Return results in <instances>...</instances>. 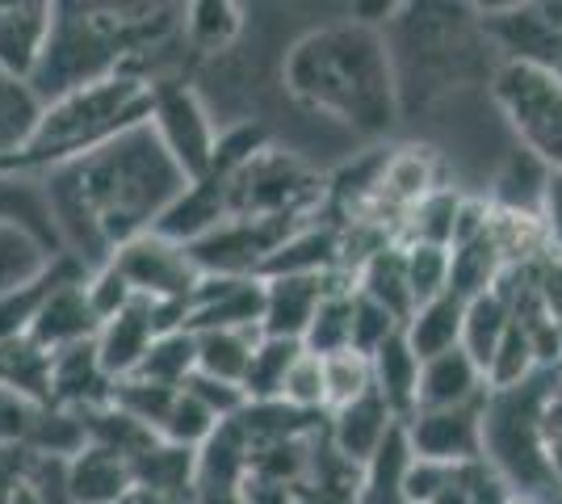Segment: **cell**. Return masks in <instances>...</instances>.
Masks as SVG:
<instances>
[{
  "label": "cell",
  "mask_w": 562,
  "mask_h": 504,
  "mask_svg": "<svg viewBox=\"0 0 562 504\" xmlns=\"http://www.w3.org/2000/svg\"><path fill=\"white\" fill-rule=\"evenodd\" d=\"M357 290L366 299H374L378 307L395 315L398 324H407L416 315V290H412V278H407V261H403V244H386L378 248L370 261L357 269Z\"/></svg>",
  "instance_id": "cell-26"
},
{
  "label": "cell",
  "mask_w": 562,
  "mask_h": 504,
  "mask_svg": "<svg viewBox=\"0 0 562 504\" xmlns=\"http://www.w3.org/2000/svg\"><path fill=\"white\" fill-rule=\"evenodd\" d=\"M303 227L306 215H232L211 236L189 244V257L202 278H265L281 244Z\"/></svg>",
  "instance_id": "cell-6"
},
{
  "label": "cell",
  "mask_w": 562,
  "mask_h": 504,
  "mask_svg": "<svg viewBox=\"0 0 562 504\" xmlns=\"http://www.w3.org/2000/svg\"><path fill=\"white\" fill-rule=\"evenodd\" d=\"M50 374H55V354L43 345H34L30 336L22 340H4L0 345V387L18 391L22 400L47 408L50 404Z\"/></svg>",
  "instance_id": "cell-29"
},
{
  "label": "cell",
  "mask_w": 562,
  "mask_h": 504,
  "mask_svg": "<svg viewBox=\"0 0 562 504\" xmlns=\"http://www.w3.org/2000/svg\"><path fill=\"white\" fill-rule=\"evenodd\" d=\"M352 303H357V282H340L331 287V294L324 299V307L315 312V324L306 333L303 349L315 358H336L352 349Z\"/></svg>",
  "instance_id": "cell-35"
},
{
  "label": "cell",
  "mask_w": 562,
  "mask_h": 504,
  "mask_svg": "<svg viewBox=\"0 0 562 504\" xmlns=\"http://www.w3.org/2000/svg\"><path fill=\"white\" fill-rule=\"evenodd\" d=\"M193 374H198V336L189 333V328H181V333L156 336V345L147 349V358H143V366L131 379L186 391V383Z\"/></svg>",
  "instance_id": "cell-33"
},
{
  "label": "cell",
  "mask_w": 562,
  "mask_h": 504,
  "mask_svg": "<svg viewBox=\"0 0 562 504\" xmlns=\"http://www.w3.org/2000/svg\"><path fill=\"white\" fill-rule=\"evenodd\" d=\"M34 455L25 446H0V504H13L30 480Z\"/></svg>",
  "instance_id": "cell-48"
},
{
  "label": "cell",
  "mask_w": 562,
  "mask_h": 504,
  "mask_svg": "<svg viewBox=\"0 0 562 504\" xmlns=\"http://www.w3.org/2000/svg\"><path fill=\"white\" fill-rule=\"evenodd\" d=\"M198 336V374L218 383L244 387L248 366L257 358V345L265 333H193Z\"/></svg>",
  "instance_id": "cell-32"
},
{
  "label": "cell",
  "mask_w": 562,
  "mask_h": 504,
  "mask_svg": "<svg viewBox=\"0 0 562 504\" xmlns=\"http://www.w3.org/2000/svg\"><path fill=\"white\" fill-rule=\"evenodd\" d=\"M546 450H550V467H554V480L562 488V437H546Z\"/></svg>",
  "instance_id": "cell-50"
},
{
  "label": "cell",
  "mask_w": 562,
  "mask_h": 504,
  "mask_svg": "<svg viewBox=\"0 0 562 504\" xmlns=\"http://www.w3.org/2000/svg\"><path fill=\"white\" fill-rule=\"evenodd\" d=\"M232 215V181L227 177H202V181H189V190L168 206V215L160 219L156 232L189 248L202 236H211L214 227H223Z\"/></svg>",
  "instance_id": "cell-18"
},
{
  "label": "cell",
  "mask_w": 562,
  "mask_h": 504,
  "mask_svg": "<svg viewBox=\"0 0 562 504\" xmlns=\"http://www.w3.org/2000/svg\"><path fill=\"white\" fill-rule=\"evenodd\" d=\"M265 278H202L189 299V333H260Z\"/></svg>",
  "instance_id": "cell-10"
},
{
  "label": "cell",
  "mask_w": 562,
  "mask_h": 504,
  "mask_svg": "<svg viewBox=\"0 0 562 504\" xmlns=\"http://www.w3.org/2000/svg\"><path fill=\"white\" fill-rule=\"evenodd\" d=\"M324 370H328V412L349 408L361 395L374 391V366L366 354H336V358H324Z\"/></svg>",
  "instance_id": "cell-42"
},
{
  "label": "cell",
  "mask_w": 562,
  "mask_h": 504,
  "mask_svg": "<svg viewBox=\"0 0 562 504\" xmlns=\"http://www.w3.org/2000/svg\"><path fill=\"white\" fill-rule=\"evenodd\" d=\"M541 227H546L550 253H559L562 257V172H550V181H546V198H541Z\"/></svg>",
  "instance_id": "cell-49"
},
{
  "label": "cell",
  "mask_w": 562,
  "mask_h": 504,
  "mask_svg": "<svg viewBox=\"0 0 562 504\" xmlns=\"http://www.w3.org/2000/svg\"><path fill=\"white\" fill-rule=\"evenodd\" d=\"M412 471H416V450L407 425H395L391 437L378 446V455L361 467L352 504H412Z\"/></svg>",
  "instance_id": "cell-20"
},
{
  "label": "cell",
  "mask_w": 562,
  "mask_h": 504,
  "mask_svg": "<svg viewBox=\"0 0 562 504\" xmlns=\"http://www.w3.org/2000/svg\"><path fill=\"white\" fill-rule=\"evenodd\" d=\"M117 273L126 278V287L135 290V299L147 303H186L193 290L202 287V269L193 265L186 244L168 240L160 232H147L139 240L114 253Z\"/></svg>",
  "instance_id": "cell-9"
},
{
  "label": "cell",
  "mask_w": 562,
  "mask_h": 504,
  "mask_svg": "<svg viewBox=\"0 0 562 504\" xmlns=\"http://www.w3.org/2000/svg\"><path fill=\"white\" fill-rule=\"evenodd\" d=\"M462 202L453 190H437L420 198L407 215L398 219V244H432V248H453L458 236V215H462Z\"/></svg>",
  "instance_id": "cell-31"
},
{
  "label": "cell",
  "mask_w": 562,
  "mask_h": 504,
  "mask_svg": "<svg viewBox=\"0 0 562 504\" xmlns=\"http://www.w3.org/2000/svg\"><path fill=\"white\" fill-rule=\"evenodd\" d=\"M177 395H181V391L143 383V379H122V383L114 387L117 408L126 412V416H135L139 425H147L156 437H160V425H165V416L172 412V404H177Z\"/></svg>",
  "instance_id": "cell-43"
},
{
  "label": "cell",
  "mask_w": 562,
  "mask_h": 504,
  "mask_svg": "<svg viewBox=\"0 0 562 504\" xmlns=\"http://www.w3.org/2000/svg\"><path fill=\"white\" fill-rule=\"evenodd\" d=\"M50 261H55V253L43 240H34L22 227H0V299L30 287L34 278H43Z\"/></svg>",
  "instance_id": "cell-37"
},
{
  "label": "cell",
  "mask_w": 562,
  "mask_h": 504,
  "mask_svg": "<svg viewBox=\"0 0 562 504\" xmlns=\"http://www.w3.org/2000/svg\"><path fill=\"white\" fill-rule=\"evenodd\" d=\"M559 345H562V320H559Z\"/></svg>",
  "instance_id": "cell-52"
},
{
  "label": "cell",
  "mask_w": 562,
  "mask_h": 504,
  "mask_svg": "<svg viewBox=\"0 0 562 504\" xmlns=\"http://www.w3.org/2000/svg\"><path fill=\"white\" fill-rule=\"evenodd\" d=\"M244 30V9L239 4H186V38L189 51H202V55H218L239 38Z\"/></svg>",
  "instance_id": "cell-39"
},
{
  "label": "cell",
  "mask_w": 562,
  "mask_h": 504,
  "mask_svg": "<svg viewBox=\"0 0 562 504\" xmlns=\"http://www.w3.org/2000/svg\"><path fill=\"white\" fill-rule=\"evenodd\" d=\"M299 358H303V345H299V340L260 336L257 358H252L248 379H244L248 404H278L281 391H285V379H290V370H294V361Z\"/></svg>",
  "instance_id": "cell-36"
},
{
  "label": "cell",
  "mask_w": 562,
  "mask_h": 504,
  "mask_svg": "<svg viewBox=\"0 0 562 504\" xmlns=\"http://www.w3.org/2000/svg\"><path fill=\"white\" fill-rule=\"evenodd\" d=\"M68 480L76 504H126L135 496V462L114 450L89 446L68 462Z\"/></svg>",
  "instance_id": "cell-22"
},
{
  "label": "cell",
  "mask_w": 562,
  "mask_h": 504,
  "mask_svg": "<svg viewBox=\"0 0 562 504\" xmlns=\"http://www.w3.org/2000/svg\"><path fill=\"white\" fill-rule=\"evenodd\" d=\"M34 421H38V404L22 400L9 387H0V446H25Z\"/></svg>",
  "instance_id": "cell-47"
},
{
  "label": "cell",
  "mask_w": 562,
  "mask_h": 504,
  "mask_svg": "<svg viewBox=\"0 0 562 504\" xmlns=\"http://www.w3.org/2000/svg\"><path fill=\"white\" fill-rule=\"evenodd\" d=\"M89 299H93L97 315H101V324H105L110 315H117L122 307L135 303V290L126 287V278L117 273L114 261H105V265H97V269H89Z\"/></svg>",
  "instance_id": "cell-46"
},
{
  "label": "cell",
  "mask_w": 562,
  "mask_h": 504,
  "mask_svg": "<svg viewBox=\"0 0 562 504\" xmlns=\"http://www.w3.org/2000/svg\"><path fill=\"white\" fill-rule=\"evenodd\" d=\"M395 333H403V324H398L395 315L386 312V307H378L374 299H366L357 290V303H352V349L366 354V358H374Z\"/></svg>",
  "instance_id": "cell-45"
},
{
  "label": "cell",
  "mask_w": 562,
  "mask_h": 504,
  "mask_svg": "<svg viewBox=\"0 0 562 504\" xmlns=\"http://www.w3.org/2000/svg\"><path fill=\"white\" fill-rule=\"evenodd\" d=\"M453 253V273H449V294H458L462 303H474V299H483V294H492V290L504 287V278H508V257H504V248L499 240L492 236V227L483 232V236H474V240L458 244V248H449Z\"/></svg>",
  "instance_id": "cell-24"
},
{
  "label": "cell",
  "mask_w": 562,
  "mask_h": 504,
  "mask_svg": "<svg viewBox=\"0 0 562 504\" xmlns=\"http://www.w3.org/2000/svg\"><path fill=\"white\" fill-rule=\"evenodd\" d=\"M437 190V177H432V156L420 152V147H403L398 156L386 160L382 168V181H378L374 202L382 206H395V215L403 219L420 198Z\"/></svg>",
  "instance_id": "cell-30"
},
{
  "label": "cell",
  "mask_w": 562,
  "mask_h": 504,
  "mask_svg": "<svg viewBox=\"0 0 562 504\" xmlns=\"http://www.w3.org/2000/svg\"><path fill=\"white\" fill-rule=\"evenodd\" d=\"M281 89L303 110L349 126L352 135L378 139L398 119L395 51L374 25H319L285 51Z\"/></svg>",
  "instance_id": "cell-2"
},
{
  "label": "cell",
  "mask_w": 562,
  "mask_h": 504,
  "mask_svg": "<svg viewBox=\"0 0 562 504\" xmlns=\"http://www.w3.org/2000/svg\"><path fill=\"white\" fill-rule=\"evenodd\" d=\"M487 404V400H483ZM483 404L470 408H437L416 412L407 421V437L420 462L437 467H467L483 462Z\"/></svg>",
  "instance_id": "cell-11"
},
{
  "label": "cell",
  "mask_w": 562,
  "mask_h": 504,
  "mask_svg": "<svg viewBox=\"0 0 562 504\" xmlns=\"http://www.w3.org/2000/svg\"><path fill=\"white\" fill-rule=\"evenodd\" d=\"M151 105H156V85L135 72H117L110 80L71 89V93L47 101L30 147L9 168L47 177L50 168L85 160L97 147L114 144L117 135L151 122Z\"/></svg>",
  "instance_id": "cell-3"
},
{
  "label": "cell",
  "mask_w": 562,
  "mask_h": 504,
  "mask_svg": "<svg viewBox=\"0 0 562 504\" xmlns=\"http://www.w3.org/2000/svg\"><path fill=\"white\" fill-rule=\"evenodd\" d=\"M101 333V315H97L93 299H89V273L85 278H71L47 299V307L38 312L30 340L43 345L47 354H64L71 345H85L97 340Z\"/></svg>",
  "instance_id": "cell-15"
},
{
  "label": "cell",
  "mask_w": 562,
  "mask_h": 504,
  "mask_svg": "<svg viewBox=\"0 0 562 504\" xmlns=\"http://www.w3.org/2000/svg\"><path fill=\"white\" fill-rule=\"evenodd\" d=\"M395 425H403V421L386 408V400L378 391H370V395H361L349 408L328 412V441L345 462L366 467L378 455V446L391 437Z\"/></svg>",
  "instance_id": "cell-17"
},
{
  "label": "cell",
  "mask_w": 562,
  "mask_h": 504,
  "mask_svg": "<svg viewBox=\"0 0 562 504\" xmlns=\"http://www.w3.org/2000/svg\"><path fill=\"white\" fill-rule=\"evenodd\" d=\"M89 421V446H101V450H114L122 455L126 462H139L151 446H160V437L139 425L135 416H126V412L110 404V408H97L85 416Z\"/></svg>",
  "instance_id": "cell-38"
},
{
  "label": "cell",
  "mask_w": 562,
  "mask_h": 504,
  "mask_svg": "<svg viewBox=\"0 0 562 504\" xmlns=\"http://www.w3.org/2000/svg\"><path fill=\"white\" fill-rule=\"evenodd\" d=\"M0 227H22L34 240L47 244L55 257H64V236H59V223H55L47 181L34 177V172L0 168Z\"/></svg>",
  "instance_id": "cell-16"
},
{
  "label": "cell",
  "mask_w": 562,
  "mask_h": 504,
  "mask_svg": "<svg viewBox=\"0 0 562 504\" xmlns=\"http://www.w3.org/2000/svg\"><path fill=\"white\" fill-rule=\"evenodd\" d=\"M64 253L89 269L114 261L117 248L160 227L168 206L189 190V177L168 156L151 122L97 147L93 156L50 168L47 177Z\"/></svg>",
  "instance_id": "cell-1"
},
{
  "label": "cell",
  "mask_w": 562,
  "mask_h": 504,
  "mask_svg": "<svg viewBox=\"0 0 562 504\" xmlns=\"http://www.w3.org/2000/svg\"><path fill=\"white\" fill-rule=\"evenodd\" d=\"M403 261H407V278L416 290V303H432L449 294V273H453V253L449 248H432V244H403Z\"/></svg>",
  "instance_id": "cell-41"
},
{
  "label": "cell",
  "mask_w": 562,
  "mask_h": 504,
  "mask_svg": "<svg viewBox=\"0 0 562 504\" xmlns=\"http://www.w3.org/2000/svg\"><path fill=\"white\" fill-rule=\"evenodd\" d=\"M151 131L160 135L168 156L181 165L189 181H202L214 172V152H218V126L206 101L193 93L189 85L165 80L156 89V105H151Z\"/></svg>",
  "instance_id": "cell-8"
},
{
  "label": "cell",
  "mask_w": 562,
  "mask_h": 504,
  "mask_svg": "<svg viewBox=\"0 0 562 504\" xmlns=\"http://www.w3.org/2000/svg\"><path fill=\"white\" fill-rule=\"evenodd\" d=\"M340 282H357L349 278V269H336L324 278H265V324L260 333L273 340H299L303 345L315 312L324 307V299L331 294V287Z\"/></svg>",
  "instance_id": "cell-12"
},
{
  "label": "cell",
  "mask_w": 562,
  "mask_h": 504,
  "mask_svg": "<svg viewBox=\"0 0 562 504\" xmlns=\"http://www.w3.org/2000/svg\"><path fill=\"white\" fill-rule=\"evenodd\" d=\"M47 101L38 97V89L13 72H0V168H9L22 156L38 122H43Z\"/></svg>",
  "instance_id": "cell-25"
},
{
  "label": "cell",
  "mask_w": 562,
  "mask_h": 504,
  "mask_svg": "<svg viewBox=\"0 0 562 504\" xmlns=\"http://www.w3.org/2000/svg\"><path fill=\"white\" fill-rule=\"evenodd\" d=\"M487 374L474 366L467 349H449L441 358L424 361L420 370V408L416 412H437V408H470L487 400Z\"/></svg>",
  "instance_id": "cell-21"
},
{
  "label": "cell",
  "mask_w": 562,
  "mask_h": 504,
  "mask_svg": "<svg viewBox=\"0 0 562 504\" xmlns=\"http://www.w3.org/2000/svg\"><path fill=\"white\" fill-rule=\"evenodd\" d=\"M462 324H467V303L458 294H441L416 307V315L403 324V336L416 349V358L432 361L462 345Z\"/></svg>",
  "instance_id": "cell-27"
},
{
  "label": "cell",
  "mask_w": 562,
  "mask_h": 504,
  "mask_svg": "<svg viewBox=\"0 0 562 504\" xmlns=\"http://www.w3.org/2000/svg\"><path fill=\"white\" fill-rule=\"evenodd\" d=\"M281 404H290V408L299 412H328V370H324V358H315V354H306L294 361V370H290V379H285V391H281Z\"/></svg>",
  "instance_id": "cell-44"
},
{
  "label": "cell",
  "mask_w": 562,
  "mask_h": 504,
  "mask_svg": "<svg viewBox=\"0 0 562 504\" xmlns=\"http://www.w3.org/2000/svg\"><path fill=\"white\" fill-rule=\"evenodd\" d=\"M218 429H223V421H218V416H214L198 395L181 391V395H177V404H172V412L165 416V425H160V441L177 446V450H193V455H198V450H202Z\"/></svg>",
  "instance_id": "cell-40"
},
{
  "label": "cell",
  "mask_w": 562,
  "mask_h": 504,
  "mask_svg": "<svg viewBox=\"0 0 562 504\" xmlns=\"http://www.w3.org/2000/svg\"><path fill=\"white\" fill-rule=\"evenodd\" d=\"M562 391V366H541L533 379L508 391H487L483 404V462L520 496H562L550 450L546 412Z\"/></svg>",
  "instance_id": "cell-4"
},
{
  "label": "cell",
  "mask_w": 562,
  "mask_h": 504,
  "mask_svg": "<svg viewBox=\"0 0 562 504\" xmlns=\"http://www.w3.org/2000/svg\"><path fill=\"white\" fill-rule=\"evenodd\" d=\"M492 97L520 147L550 172H562V76L554 68L504 59L492 72Z\"/></svg>",
  "instance_id": "cell-5"
},
{
  "label": "cell",
  "mask_w": 562,
  "mask_h": 504,
  "mask_svg": "<svg viewBox=\"0 0 562 504\" xmlns=\"http://www.w3.org/2000/svg\"><path fill=\"white\" fill-rule=\"evenodd\" d=\"M370 366H374V391L386 400V408L407 425V421L416 416V408H420L424 361L416 358V349L407 345V336L395 333L382 349H378L374 358H370Z\"/></svg>",
  "instance_id": "cell-23"
},
{
  "label": "cell",
  "mask_w": 562,
  "mask_h": 504,
  "mask_svg": "<svg viewBox=\"0 0 562 504\" xmlns=\"http://www.w3.org/2000/svg\"><path fill=\"white\" fill-rule=\"evenodd\" d=\"M25 450L38 458H68V462L76 455H85L89 450V421H85V412L59 408V404L38 408V421L30 429Z\"/></svg>",
  "instance_id": "cell-34"
},
{
  "label": "cell",
  "mask_w": 562,
  "mask_h": 504,
  "mask_svg": "<svg viewBox=\"0 0 562 504\" xmlns=\"http://www.w3.org/2000/svg\"><path fill=\"white\" fill-rule=\"evenodd\" d=\"M55 4L50 0H0V72L30 80L47 51Z\"/></svg>",
  "instance_id": "cell-13"
},
{
  "label": "cell",
  "mask_w": 562,
  "mask_h": 504,
  "mask_svg": "<svg viewBox=\"0 0 562 504\" xmlns=\"http://www.w3.org/2000/svg\"><path fill=\"white\" fill-rule=\"evenodd\" d=\"M13 504H43V501H38V496H34L30 488H22V496H18V501H13Z\"/></svg>",
  "instance_id": "cell-51"
},
{
  "label": "cell",
  "mask_w": 562,
  "mask_h": 504,
  "mask_svg": "<svg viewBox=\"0 0 562 504\" xmlns=\"http://www.w3.org/2000/svg\"><path fill=\"white\" fill-rule=\"evenodd\" d=\"M160 336V324H156V307L147 299H135L131 307H122L117 315H110L97 333V354L105 361V370L114 374L117 383L131 379L143 366L147 349L156 345Z\"/></svg>",
  "instance_id": "cell-19"
},
{
  "label": "cell",
  "mask_w": 562,
  "mask_h": 504,
  "mask_svg": "<svg viewBox=\"0 0 562 504\" xmlns=\"http://www.w3.org/2000/svg\"><path fill=\"white\" fill-rule=\"evenodd\" d=\"M513 320H516V307L504 287L492 290V294H483V299H474V303H467L462 349L474 358V366H479L483 374L492 370V361H495V354H499V345H504L508 328H513Z\"/></svg>",
  "instance_id": "cell-28"
},
{
  "label": "cell",
  "mask_w": 562,
  "mask_h": 504,
  "mask_svg": "<svg viewBox=\"0 0 562 504\" xmlns=\"http://www.w3.org/2000/svg\"><path fill=\"white\" fill-rule=\"evenodd\" d=\"M117 379L105 370V361L97 354V340L71 345L64 354H55V374H50V404L71 412H97L114 404Z\"/></svg>",
  "instance_id": "cell-14"
},
{
  "label": "cell",
  "mask_w": 562,
  "mask_h": 504,
  "mask_svg": "<svg viewBox=\"0 0 562 504\" xmlns=\"http://www.w3.org/2000/svg\"><path fill=\"white\" fill-rule=\"evenodd\" d=\"M324 198V181L294 156L265 147L232 177L235 215H306Z\"/></svg>",
  "instance_id": "cell-7"
},
{
  "label": "cell",
  "mask_w": 562,
  "mask_h": 504,
  "mask_svg": "<svg viewBox=\"0 0 562 504\" xmlns=\"http://www.w3.org/2000/svg\"><path fill=\"white\" fill-rule=\"evenodd\" d=\"M554 72H559V76H562V59H559V68H554Z\"/></svg>",
  "instance_id": "cell-53"
}]
</instances>
